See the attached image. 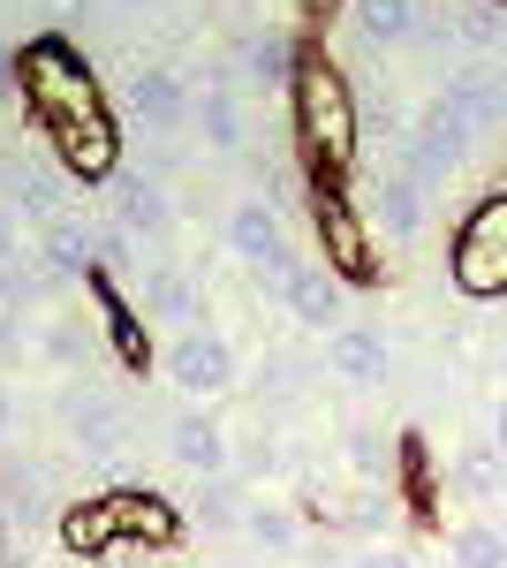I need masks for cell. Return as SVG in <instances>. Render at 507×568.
I'll return each mask as SVG.
<instances>
[{"label": "cell", "mask_w": 507, "mask_h": 568, "mask_svg": "<svg viewBox=\"0 0 507 568\" xmlns=\"http://www.w3.org/2000/svg\"><path fill=\"white\" fill-rule=\"evenodd\" d=\"M168 379L190 394V402H212V394H227L235 379H243V356H235V342H227V334L190 326V334L168 349Z\"/></svg>", "instance_id": "4"}, {"label": "cell", "mask_w": 507, "mask_h": 568, "mask_svg": "<svg viewBox=\"0 0 507 568\" xmlns=\"http://www.w3.org/2000/svg\"><path fill=\"white\" fill-rule=\"evenodd\" d=\"M122 8H152V0H122Z\"/></svg>", "instance_id": "36"}, {"label": "cell", "mask_w": 507, "mask_h": 568, "mask_svg": "<svg viewBox=\"0 0 507 568\" xmlns=\"http://www.w3.org/2000/svg\"><path fill=\"white\" fill-rule=\"evenodd\" d=\"M296 106H303V144L311 152H326V160H348L356 152V99H348V84H341L326 61L296 77Z\"/></svg>", "instance_id": "2"}, {"label": "cell", "mask_w": 507, "mask_h": 568, "mask_svg": "<svg viewBox=\"0 0 507 568\" xmlns=\"http://www.w3.org/2000/svg\"><path fill=\"white\" fill-rule=\"evenodd\" d=\"M455 493H463V500H500L507 493V447L493 433L469 439L463 455H455Z\"/></svg>", "instance_id": "19"}, {"label": "cell", "mask_w": 507, "mask_h": 568, "mask_svg": "<svg viewBox=\"0 0 507 568\" xmlns=\"http://www.w3.org/2000/svg\"><path fill=\"white\" fill-rule=\"evenodd\" d=\"M168 455L190 470V478H227L235 470V439H227V425L212 417L205 402H190V409H174L168 425Z\"/></svg>", "instance_id": "7"}, {"label": "cell", "mask_w": 507, "mask_h": 568, "mask_svg": "<svg viewBox=\"0 0 507 568\" xmlns=\"http://www.w3.org/2000/svg\"><path fill=\"white\" fill-rule=\"evenodd\" d=\"M197 288H190V273H174V265H144V318L152 326H197Z\"/></svg>", "instance_id": "18"}, {"label": "cell", "mask_w": 507, "mask_h": 568, "mask_svg": "<svg viewBox=\"0 0 507 568\" xmlns=\"http://www.w3.org/2000/svg\"><path fill=\"white\" fill-rule=\"evenodd\" d=\"M364 213H372V227H379L386 243H417L424 235V190L402 168H379V175L364 182Z\"/></svg>", "instance_id": "9"}, {"label": "cell", "mask_w": 507, "mask_h": 568, "mask_svg": "<svg viewBox=\"0 0 507 568\" xmlns=\"http://www.w3.org/2000/svg\"><path fill=\"white\" fill-rule=\"evenodd\" d=\"M447 554H455V568H507V538L493 524H463L447 538Z\"/></svg>", "instance_id": "25"}, {"label": "cell", "mask_w": 507, "mask_h": 568, "mask_svg": "<svg viewBox=\"0 0 507 568\" xmlns=\"http://www.w3.org/2000/svg\"><path fill=\"white\" fill-rule=\"evenodd\" d=\"M227 251L251 265L257 281H288V265H296V243H288V220L281 205H265V197H235V213H227Z\"/></svg>", "instance_id": "3"}, {"label": "cell", "mask_w": 507, "mask_h": 568, "mask_svg": "<svg viewBox=\"0 0 507 568\" xmlns=\"http://www.w3.org/2000/svg\"><path fill=\"white\" fill-rule=\"evenodd\" d=\"M243 538L273 546V554H288V546L303 538V524H296V508H281V500H251V508H243Z\"/></svg>", "instance_id": "23"}, {"label": "cell", "mask_w": 507, "mask_h": 568, "mask_svg": "<svg viewBox=\"0 0 507 568\" xmlns=\"http://www.w3.org/2000/svg\"><path fill=\"white\" fill-rule=\"evenodd\" d=\"M182 508H190V524H205V530H243V508L251 500H243V478L227 470V478H197Z\"/></svg>", "instance_id": "20"}, {"label": "cell", "mask_w": 507, "mask_h": 568, "mask_svg": "<svg viewBox=\"0 0 507 568\" xmlns=\"http://www.w3.org/2000/svg\"><path fill=\"white\" fill-rule=\"evenodd\" d=\"M281 470H288V447H281L273 433H257L251 455H243V485H251V478H281Z\"/></svg>", "instance_id": "28"}, {"label": "cell", "mask_w": 507, "mask_h": 568, "mask_svg": "<svg viewBox=\"0 0 507 568\" xmlns=\"http://www.w3.org/2000/svg\"><path fill=\"white\" fill-rule=\"evenodd\" d=\"M190 122H197V136H205L212 152H227V160L251 152V106H243L235 84H197V114H190Z\"/></svg>", "instance_id": "14"}, {"label": "cell", "mask_w": 507, "mask_h": 568, "mask_svg": "<svg viewBox=\"0 0 507 568\" xmlns=\"http://www.w3.org/2000/svg\"><path fill=\"white\" fill-rule=\"evenodd\" d=\"M129 114L144 122V130H182L190 114H197V91H190V77H174V69H136L129 77Z\"/></svg>", "instance_id": "10"}, {"label": "cell", "mask_w": 507, "mask_h": 568, "mask_svg": "<svg viewBox=\"0 0 507 568\" xmlns=\"http://www.w3.org/2000/svg\"><path fill=\"white\" fill-rule=\"evenodd\" d=\"M463 152H469V130L447 114V106H439V99H424L417 114H409V136H402V175L432 197L439 182L463 168Z\"/></svg>", "instance_id": "1"}, {"label": "cell", "mask_w": 507, "mask_h": 568, "mask_svg": "<svg viewBox=\"0 0 507 568\" xmlns=\"http://www.w3.org/2000/svg\"><path fill=\"white\" fill-rule=\"evenodd\" d=\"M493 439H500V447H507V394H500V402H493Z\"/></svg>", "instance_id": "35"}, {"label": "cell", "mask_w": 507, "mask_h": 568, "mask_svg": "<svg viewBox=\"0 0 507 568\" xmlns=\"http://www.w3.org/2000/svg\"><path fill=\"white\" fill-rule=\"evenodd\" d=\"M227 61H235V77H243V84L273 91V84H288V77H296V39H288V31H251Z\"/></svg>", "instance_id": "17"}, {"label": "cell", "mask_w": 507, "mask_h": 568, "mask_svg": "<svg viewBox=\"0 0 507 568\" xmlns=\"http://www.w3.org/2000/svg\"><path fill=\"white\" fill-rule=\"evenodd\" d=\"M348 23H356V39L364 45H417L424 31V0H348Z\"/></svg>", "instance_id": "15"}, {"label": "cell", "mask_w": 507, "mask_h": 568, "mask_svg": "<svg viewBox=\"0 0 507 568\" xmlns=\"http://www.w3.org/2000/svg\"><path fill=\"white\" fill-rule=\"evenodd\" d=\"M16 342V288H8V273H0V356Z\"/></svg>", "instance_id": "33"}, {"label": "cell", "mask_w": 507, "mask_h": 568, "mask_svg": "<svg viewBox=\"0 0 507 568\" xmlns=\"http://www.w3.org/2000/svg\"><path fill=\"white\" fill-rule=\"evenodd\" d=\"M114 530H122V524H114L107 508H84V516H69V524H61V538H69L77 554H91V546H107Z\"/></svg>", "instance_id": "27"}, {"label": "cell", "mask_w": 507, "mask_h": 568, "mask_svg": "<svg viewBox=\"0 0 507 568\" xmlns=\"http://www.w3.org/2000/svg\"><path fill=\"white\" fill-rule=\"evenodd\" d=\"M8 258H23V227H16L8 205H0V265H8Z\"/></svg>", "instance_id": "32"}, {"label": "cell", "mask_w": 507, "mask_h": 568, "mask_svg": "<svg viewBox=\"0 0 507 568\" xmlns=\"http://www.w3.org/2000/svg\"><path fill=\"white\" fill-rule=\"evenodd\" d=\"M318 227H326V243H334V265H348V273H364V258H372V243H364V227H356V213H348V205H318Z\"/></svg>", "instance_id": "24"}, {"label": "cell", "mask_w": 507, "mask_h": 568, "mask_svg": "<svg viewBox=\"0 0 507 568\" xmlns=\"http://www.w3.org/2000/svg\"><path fill=\"white\" fill-rule=\"evenodd\" d=\"M348 524H356V530H372V538H379V530L394 524V493H356V500H348Z\"/></svg>", "instance_id": "30"}, {"label": "cell", "mask_w": 507, "mask_h": 568, "mask_svg": "<svg viewBox=\"0 0 507 568\" xmlns=\"http://www.w3.org/2000/svg\"><path fill=\"white\" fill-rule=\"evenodd\" d=\"M348 463H356L364 478H386V463H394V447H386L379 433H364V425H356V433H348Z\"/></svg>", "instance_id": "29"}, {"label": "cell", "mask_w": 507, "mask_h": 568, "mask_svg": "<svg viewBox=\"0 0 507 568\" xmlns=\"http://www.w3.org/2000/svg\"><path fill=\"white\" fill-rule=\"evenodd\" d=\"M348 568H417V561H409L402 546H386V538H372V546H364V554H356Z\"/></svg>", "instance_id": "31"}, {"label": "cell", "mask_w": 507, "mask_h": 568, "mask_svg": "<svg viewBox=\"0 0 507 568\" xmlns=\"http://www.w3.org/2000/svg\"><path fill=\"white\" fill-rule=\"evenodd\" d=\"M0 190H8V213H23L31 227L61 220V205H69L61 168H45V160H8V168H0Z\"/></svg>", "instance_id": "13"}, {"label": "cell", "mask_w": 507, "mask_h": 568, "mask_svg": "<svg viewBox=\"0 0 507 568\" xmlns=\"http://www.w3.org/2000/svg\"><path fill=\"white\" fill-rule=\"evenodd\" d=\"M326 364H334L348 387H379L386 379V334H372V326H334L326 334Z\"/></svg>", "instance_id": "16"}, {"label": "cell", "mask_w": 507, "mask_h": 568, "mask_svg": "<svg viewBox=\"0 0 507 568\" xmlns=\"http://www.w3.org/2000/svg\"><path fill=\"white\" fill-rule=\"evenodd\" d=\"M61 433L77 439L84 455H114V447L129 439V417H122V402H114V394L69 387V394H61Z\"/></svg>", "instance_id": "8"}, {"label": "cell", "mask_w": 507, "mask_h": 568, "mask_svg": "<svg viewBox=\"0 0 507 568\" xmlns=\"http://www.w3.org/2000/svg\"><path fill=\"white\" fill-rule=\"evenodd\" d=\"M500 379H507V349H500Z\"/></svg>", "instance_id": "37"}, {"label": "cell", "mask_w": 507, "mask_h": 568, "mask_svg": "<svg viewBox=\"0 0 507 568\" xmlns=\"http://www.w3.org/2000/svg\"><path fill=\"white\" fill-rule=\"evenodd\" d=\"M455 281H463L469 296L507 288V197H485L477 220L463 227V243H455Z\"/></svg>", "instance_id": "5"}, {"label": "cell", "mask_w": 507, "mask_h": 568, "mask_svg": "<svg viewBox=\"0 0 507 568\" xmlns=\"http://www.w3.org/2000/svg\"><path fill=\"white\" fill-rule=\"evenodd\" d=\"M45 500H53V485H45L39 463H0V516H8V524L45 516Z\"/></svg>", "instance_id": "21"}, {"label": "cell", "mask_w": 507, "mask_h": 568, "mask_svg": "<svg viewBox=\"0 0 507 568\" xmlns=\"http://www.w3.org/2000/svg\"><path fill=\"white\" fill-rule=\"evenodd\" d=\"M39 258L53 265V273H84V265H91V227H84V220H69V213L45 220V227H39Z\"/></svg>", "instance_id": "22"}, {"label": "cell", "mask_w": 507, "mask_h": 568, "mask_svg": "<svg viewBox=\"0 0 507 568\" xmlns=\"http://www.w3.org/2000/svg\"><path fill=\"white\" fill-rule=\"evenodd\" d=\"M91 265H107V273H129V265H136V235H129L122 220H114V227H91Z\"/></svg>", "instance_id": "26"}, {"label": "cell", "mask_w": 507, "mask_h": 568, "mask_svg": "<svg viewBox=\"0 0 507 568\" xmlns=\"http://www.w3.org/2000/svg\"><path fill=\"white\" fill-rule=\"evenodd\" d=\"M281 304H288V318L296 326H311V334H326V326H348L341 318V273H326V265H311V258H296L288 265V281H281Z\"/></svg>", "instance_id": "11"}, {"label": "cell", "mask_w": 507, "mask_h": 568, "mask_svg": "<svg viewBox=\"0 0 507 568\" xmlns=\"http://www.w3.org/2000/svg\"><path fill=\"white\" fill-rule=\"evenodd\" d=\"M107 205H114V220H122L129 235H168V220H174L168 182L144 175V168H122V175L107 182Z\"/></svg>", "instance_id": "12"}, {"label": "cell", "mask_w": 507, "mask_h": 568, "mask_svg": "<svg viewBox=\"0 0 507 568\" xmlns=\"http://www.w3.org/2000/svg\"><path fill=\"white\" fill-rule=\"evenodd\" d=\"M8 433H16V402H8V387H0V447H8Z\"/></svg>", "instance_id": "34"}, {"label": "cell", "mask_w": 507, "mask_h": 568, "mask_svg": "<svg viewBox=\"0 0 507 568\" xmlns=\"http://www.w3.org/2000/svg\"><path fill=\"white\" fill-rule=\"evenodd\" d=\"M432 99H439L469 136H485V130H500V122H507V69H500V61H463Z\"/></svg>", "instance_id": "6"}, {"label": "cell", "mask_w": 507, "mask_h": 568, "mask_svg": "<svg viewBox=\"0 0 507 568\" xmlns=\"http://www.w3.org/2000/svg\"><path fill=\"white\" fill-rule=\"evenodd\" d=\"M144 568H168V561H144Z\"/></svg>", "instance_id": "38"}]
</instances>
